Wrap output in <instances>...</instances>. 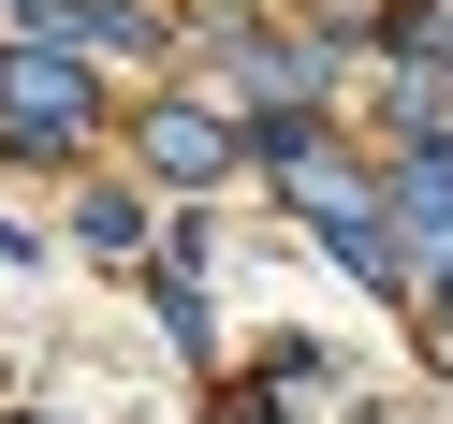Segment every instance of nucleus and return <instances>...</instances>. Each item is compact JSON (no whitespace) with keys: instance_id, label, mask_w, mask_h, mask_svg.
<instances>
[{"instance_id":"7ed1b4c3","label":"nucleus","mask_w":453,"mask_h":424,"mask_svg":"<svg viewBox=\"0 0 453 424\" xmlns=\"http://www.w3.org/2000/svg\"><path fill=\"white\" fill-rule=\"evenodd\" d=\"M395 235H410V249H453V147H439V132L395 161Z\"/></svg>"},{"instance_id":"20e7f679","label":"nucleus","mask_w":453,"mask_h":424,"mask_svg":"<svg viewBox=\"0 0 453 424\" xmlns=\"http://www.w3.org/2000/svg\"><path fill=\"white\" fill-rule=\"evenodd\" d=\"M44 30H73V44H103V59H161V0H59Z\"/></svg>"},{"instance_id":"f03ea898","label":"nucleus","mask_w":453,"mask_h":424,"mask_svg":"<svg viewBox=\"0 0 453 424\" xmlns=\"http://www.w3.org/2000/svg\"><path fill=\"white\" fill-rule=\"evenodd\" d=\"M147 176L161 190H219L234 176V132H219L205 103H147Z\"/></svg>"},{"instance_id":"f257e3e1","label":"nucleus","mask_w":453,"mask_h":424,"mask_svg":"<svg viewBox=\"0 0 453 424\" xmlns=\"http://www.w3.org/2000/svg\"><path fill=\"white\" fill-rule=\"evenodd\" d=\"M88 118H103V89H88V59H73L59 30L44 44H0V147H88Z\"/></svg>"}]
</instances>
